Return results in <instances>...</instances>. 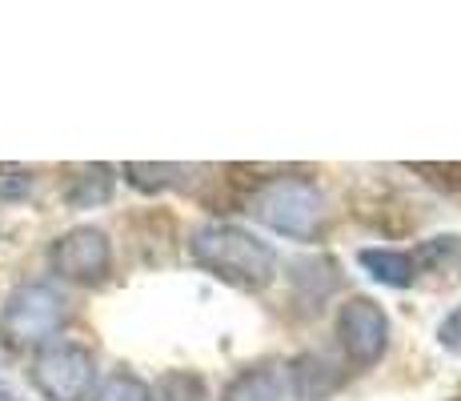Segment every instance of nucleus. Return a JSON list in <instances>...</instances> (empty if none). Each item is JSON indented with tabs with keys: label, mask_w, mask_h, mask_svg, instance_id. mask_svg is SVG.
<instances>
[{
	"label": "nucleus",
	"mask_w": 461,
	"mask_h": 401,
	"mask_svg": "<svg viewBox=\"0 0 461 401\" xmlns=\"http://www.w3.org/2000/svg\"><path fill=\"white\" fill-rule=\"evenodd\" d=\"M29 189H32V177L24 173V169H0V197L16 201V197H24Z\"/></svg>",
	"instance_id": "obj_14"
},
{
	"label": "nucleus",
	"mask_w": 461,
	"mask_h": 401,
	"mask_svg": "<svg viewBox=\"0 0 461 401\" xmlns=\"http://www.w3.org/2000/svg\"><path fill=\"white\" fill-rule=\"evenodd\" d=\"M0 401H21V397H16V394H13V389H8V386H5V381H0Z\"/></svg>",
	"instance_id": "obj_16"
},
{
	"label": "nucleus",
	"mask_w": 461,
	"mask_h": 401,
	"mask_svg": "<svg viewBox=\"0 0 461 401\" xmlns=\"http://www.w3.org/2000/svg\"><path fill=\"white\" fill-rule=\"evenodd\" d=\"M32 381L49 401H85L96 386L93 353L77 342H49L32 361Z\"/></svg>",
	"instance_id": "obj_3"
},
{
	"label": "nucleus",
	"mask_w": 461,
	"mask_h": 401,
	"mask_svg": "<svg viewBox=\"0 0 461 401\" xmlns=\"http://www.w3.org/2000/svg\"><path fill=\"white\" fill-rule=\"evenodd\" d=\"M65 317H68L65 297H60L57 289H49V285H21L16 293H8L5 314H0L8 337L21 345L52 337L60 325H65Z\"/></svg>",
	"instance_id": "obj_4"
},
{
	"label": "nucleus",
	"mask_w": 461,
	"mask_h": 401,
	"mask_svg": "<svg viewBox=\"0 0 461 401\" xmlns=\"http://www.w3.org/2000/svg\"><path fill=\"white\" fill-rule=\"evenodd\" d=\"M337 342L353 365L381 361L389 345V317L374 297H349L337 309Z\"/></svg>",
	"instance_id": "obj_6"
},
{
	"label": "nucleus",
	"mask_w": 461,
	"mask_h": 401,
	"mask_svg": "<svg viewBox=\"0 0 461 401\" xmlns=\"http://www.w3.org/2000/svg\"><path fill=\"white\" fill-rule=\"evenodd\" d=\"M49 265H52V273L65 281L96 285V281H104V273H109V265H113V245H109V237L93 225L68 229L65 237L52 241Z\"/></svg>",
	"instance_id": "obj_5"
},
{
	"label": "nucleus",
	"mask_w": 461,
	"mask_h": 401,
	"mask_svg": "<svg viewBox=\"0 0 461 401\" xmlns=\"http://www.w3.org/2000/svg\"><path fill=\"white\" fill-rule=\"evenodd\" d=\"M96 401H149V386L132 373H113L104 381V389L96 394Z\"/></svg>",
	"instance_id": "obj_13"
},
{
	"label": "nucleus",
	"mask_w": 461,
	"mask_h": 401,
	"mask_svg": "<svg viewBox=\"0 0 461 401\" xmlns=\"http://www.w3.org/2000/svg\"><path fill=\"white\" fill-rule=\"evenodd\" d=\"M189 177L185 165H145V160H129L125 165V181L140 193H161V189H176V185Z\"/></svg>",
	"instance_id": "obj_12"
},
{
	"label": "nucleus",
	"mask_w": 461,
	"mask_h": 401,
	"mask_svg": "<svg viewBox=\"0 0 461 401\" xmlns=\"http://www.w3.org/2000/svg\"><path fill=\"white\" fill-rule=\"evenodd\" d=\"M249 213L281 237L313 241L325 225V197L309 177H277L249 193Z\"/></svg>",
	"instance_id": "obj_2"
},
{
	"label": "nucleus",
	"mask_w": 461,
	"mask_h": 401,
	"mask_svg": "<svg viewBox=\"0 0 461 401\" xmlns=\"http://www.w3.org/2000/svg\"><path fill=\"white\" fill-rule=\"evenodd\" d=\"M221 401H285V381L273 365H257V369L237 373L225 386Z\"/></svg>",
	"instance_id": "obj_9"
},
{
	"label": "nucleus",
	"mask_w": 461,
	"mask_h": 401,
	"mask_svg": "<svg viewBox=\"0 0 461 401\" xmlns=\"http://www.w3.org/2000/svg\"><path fill=\"white\" fill-rule=\"evenodd\" d=\"M113 193V169L104 165H88L81 173H73V181H68L65 189V201L73 205V209H96V205H104Z\"/></svg>",
	"instance_id": "obj_10"
},
{
	"label": "nucleus",
	"mask_w": 461,
	"mask_h": 401,
	"mask_svg": "<svg viewBox=\"0 0 461 401\" xmlns=\"http://www.w3.org/2000/svg\"><path fill=\"white\" fill-rule=\"evenodd\" d=\"M189 253L201 269H209L217 281L233 285V289H265L277 278V253L269 241H261L257 233L241 225H201L189 241Z\"/></svg>",
	"instance_id": "obj_1"
},
{
	"label": "nucleus",
	"mask_w": 461,
	"mask_h": 401,
	"mask_svg": "<svg viewBox=\"0 0 461 401\" xmlns=\"http://www.w3.org/2000/svg\"><path fill=\"white\" fill-rule=\"evenodd\" d=\"M438 345L449 353H461V309H454V314L438 325Z\"/></svg>",
	"instance_id": "obj_15"
},
{
	"label": "nucleus",
	"mask_w": 461,
	"mask_h": 401,
	"mask_svg": "<svg viewBox=\"0 0 461 401\" xmlns=\"http://www.w3.org/2000/svg\"><path fill=\"white\" fill-rule=\"evenodd\" d=\"M149 401H209V389L201 381V373L168 369L149 386Z\"/></svg>",
	"instance_id": "obj_11"
},
{
	"label": "nucleus",
	"mask_w": 461,
	"mask_h": 401,
	"mask_svg": "<svg viewBox=\"0 0 461 401\" xmlns=\"http://www.w3.org/2000/svg\"><path fill=\"white\" fill-rule=\"evenodd\" d=\"M454 401H461V397H454Z\"/></svg>",
	"instance_id": "obj_17"
},
{
	"label": "nucleus",
	"mask_w": 461,
	"mask_h": 401,
	"mask_svg": "<svg viewBox=\"0 0 461 401\" xmlns=\"http://www.w3.org/2000/svg\"><path fill=\"white\" fill-rule=\"evenodd\" d=\"M357 261L377 285H389V289H405V285H413V278H418L413 257L397 253V249H361Z\"/></svg>",
	"instance_id": "obj_8"
},
{
	"label": "nucleus",
	"mask_w": 461,
	"mask_h": 401,
	"mask_svg": "<svg viewBox=\"0 0 461 401\" xmlns=\"http://www.w3.org/2000/svg\"><path fill=\"white\" fill-rule=\"evenodd\" d=\"M289 378H294V394L305 401H317L341 386V369H337V361H330L325 353H301V358L289 365Z\"/></svg>",
	"instance_id": "obj_7"
}]
</instances>
